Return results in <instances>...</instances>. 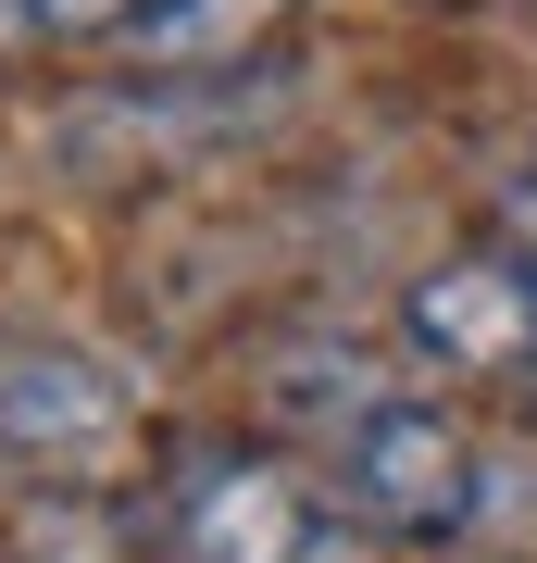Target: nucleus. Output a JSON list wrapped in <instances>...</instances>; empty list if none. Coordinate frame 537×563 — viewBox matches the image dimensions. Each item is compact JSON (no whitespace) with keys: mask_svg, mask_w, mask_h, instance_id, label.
<instances>
[{"mask_svg":"<svg viewBox=\"0 0 537 563\" xmlns=\"http://www.w3.org/2000/svg\"><path fill=\"white\" fill-rule=\"evenodd\" d=\"M400 339L438 363V376H537V276L513 251L425 263L413 301H400Z\"/></svg>","mask_w":537,"mask_h":563,"instance_id":"20e7f679","label":"nucleus"},{"mask_svg":"<svg viewBox=\"0 0 537 563\" xmlns=\"http://www.w3.org/2000/svg\"><path fill=\"white\" fill-rule=\"evenodd\" d=\"M38 38H100V25H138V0H13Z\"/></svg>","mask_w":537,"mask_h":563,"instance_id":"423d86ee","label":"nucleus"},{"mask_svg":"<svg viewBox=\"0 0 537 563\" xmlns=\"http://www.w3.org/2000/svg\"><path fill=\"white\" fill-rule=\"evenodd\" d=\"M338 514L276 451H200L176 476V563H325Z\"/></svg>","mask_w":537,"mask_h":563,"instance_id":"f03ea898","label":"nucleus"},{"mask_svg":"<svg viewBox=\"0 0 537 563\" xmlns=\"http://www.w3.org/2000/svg\"><path fill=\"white\" fill-rule=\"evenodd\" d=\"M513 263H525V276H537V176L513 188Z\"/></svg>","mask_w":537,"mask_h":563,"instance_id":"0eeeda50","label":"nucleus"},{"mask_svg":"<svg viewBox=\"0 0 537 563\" xmlns=\"http://www.w3.org/2000/svg\"><path fill=\"white\" fill-rule=\"evenodd\" d=\"M338 488H350V514L376 539H462L476 501H488V463H476L450 401H388L376 388L338 426Z\"/></svg>","mask_w":537,"mask_h":563,"instance_id":"f257e3e1","label":"nucleus"},{"mask_svg":"<svg viewBox=\"0 0 537 563\" xmlns=\"http://www.w3.org/2000/svg\"><path fill=\"white\" fill-rule=\"evenodd\" d=\"M125 451V388L63 339H0V463L38 476H100Z\"/></svg>","mask_w":537,"mask_h":563,"instance_id":"7ed1b4c3","label":"nucleus"},{"mask_svg":"<svg viewBox=\"0 0 537 563\" xmlns=\"http://www.w3.org/2000/svg\"><path fill=\"white\" fill-rule=\"evenodd\" d=\"M525 388H537V376H525Z\"/></svg>","mask_w":537,"mask_h":563,"instance_id":"1a4fd4ad","label":"nucleus"},{"mask_svg":"<svg viewBox=\"0 0 537 563\" xmlns=\"http://www.w3.org/2000/svg\"><path fill=\"white\" fill-rule=\"evenodd\" d=\"M13 25H25V13H13V0H0V38H13Z\"/></svg>","mask_w":537,"mask_h":563,"instance_id":"6e6552de","label":"nucleus"},{"mask_svg":"<svg viewBox=\"0 0 537 563\" xmlns=\"http://www.w3.org/2000/svg\"><path fill=\"white\" fill-rule=\"evenodd\" d=\"M262 25H276V0H138V63H163V76H200V63H238Z\"/></svg>","mask_w":537,"mask_h":563,"instance_id":"39448f33","label":"nucleus"}]
</instances>
